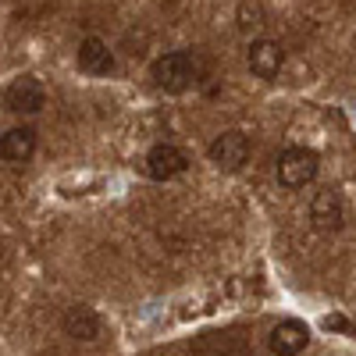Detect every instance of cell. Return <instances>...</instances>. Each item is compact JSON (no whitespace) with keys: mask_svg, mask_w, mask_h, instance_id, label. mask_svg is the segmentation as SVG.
I'll return each mask as SVG.
<instances>
[{"mask_svg":"<svg viewBox=\"0 0 356 356\" xmlns=\"http://www.w3.org/2000/svg\"><path fill=\"white\" fill-rule=\"evenodd\" d=\"M278 182L285 189H307L317 171H321V157L317 150H310V146H289V150L278 154Z\"/></svg>","mask_w":356,"mask_h":356,"instance_id":"obj_2","label":"cell"},{"mask_svg":"<svg viewBox=\"0 0 356 356\" xmlns=\"http://www.w3.org/2000/svg\"><path fill=\"white\" fill-rule=\"evenodd\" d=\"M0 104L4 111L11 114H40L47 107V89L36 75H18L4 86V93H0Z\"/></svg>","mask_w":356,"mask_h":356,"instance_id":"obj_3","label":"cell"},{"mask_svg":"<svg viewBox=\"0 0 356 356\" xmlns=\"http://www.w3.org/2000/svg\"><path fill=\"white\" fill-rule=\"evenodd\" d=\"M246 65H250V72H253L257 79L271 82V79H278L282 68H285V50H282L278 40L260 36V40H253L250 50H246Z\"/></svg>","mask_w":356,"mask_h":356,"instance_id":"obj_5","label":"cell"},{"mask_svg":"<svg viewBox=\"0 0 356 356\" xmlns=\"http://www.w3.org/2000/svg\"><path fill=\"white\" fill-rule=\"evenodd\" d=\"M207 157H211V164H218L221 171H239L250 161V139H246V132H239V129L221 132L211 146H207Z\"/></svg>","mask_w":356,"mask_h":356,"instance_id":"obj_4","label":"cell"},{"mask_svg":"<svg viewBox=\"0 0 356 356\" xmlns=\"http://www.w3.org/2000/svg\"><path fill=\"white\" fill-rule=\"evenodd\" d=\"M346 221V207H342V196L335 189H321L314 200H310V225L314 232L321 235H335Z\"/></svg>","mask_w":356,"mask_h":356,"instance_id":"obj_6","label":"cell"},{"mask_svg":"<svg viewBox=\"0 0 356 356\" xmlns=\"http://www.w3.org/2000/svg\"><path fill=\"white\" fill-rule=\"evenodd\" d=\"M307 346H310V328L296 317L278 321L271 328V335H267V349H271L275 356H300Z\"/></svg>","mask_w":356,"mask_h":356,"instance_id":"obj_7","label":"cell"},{"mask_svg":"<svg viewBox=\"0 0 356 356\" xmlns=\"http://www.w3.org/2000/svg\"><path fill=\"white\" fill-rule=\"evenodd\" d=\"M33 154H36V129L18 125L0 136V161L4 164H25Z\"/></svg>","mask_w":356,"mask_h":356,"instance_id":"obj_10","label":"cell"},{"mask_svg":"<svg viewBox=\"0 0 356 356\" xmlns=\"http://www.w3.org/2000/svg\"><path fill=\"white\" fill-rule=\"evenodd\" d=\"M65 332L72 339H79V342H97L100 332H104V321H100V314H93L89 307H72L65 314Z\"/></svg>","mask_w":356,"mask_h":356,"instance_id":"obj_11","label":"cell"},{"mask_svg":"<svg viewBox=\"0 0 356 356\" xmlns=\"http://www.w3.org/2000/svg\"><path fill=\"white\" fill-rule=\"evenodd\" d=\"M260 18H264V11H260L257 0H243V4H239V25L243 29H257V25H264Z\"/></svg>","mask_w":356,"mask_h":356,"instance_id":"obj_12","label":"cell"},{"mask_svg":"<svg viewBox=\"0 0 356 356\" xmlns=\"http://www.w3.org/2000/svg\"><path fill=\"white\" fill-rule=\"evenodd\" d=\"M75 65H79V72H86V75L104 79V75L114 72V54H111V47H107L100 36H86V40H79Z\"/></svg>","mask_w":356,"mask_h":356,"instance_id":"obj_9","label":"cell"},{"mask_svg":"<svg viewBox=\"0 0 356 356\" xmlns=\"http://www.w3.org/2000/svg\"><path fill=\"white\" fill-rule=\"evenodd\" d=\"M189 168V157L178 150L175 143H157L150 146V154H146V175L154 178V182H171Z\"/></svg>","mask_w":356,"mask_h":356,"instance_id":"obj_8","label":"cell"},{"mask_svg":"<svg viewBox=\"0 0 356 356\" xmlns=\"http://www.w3.org/2000/svg\"><path fill=\"white\" fill-rule=\"evenodd\" d=\"M150 79L164 93H186L196 82V57L189 50H171L150 65Z\"/></svg>","mask_w":356,"mask_h":356,"instance_id":"obj_1","label":"cell"}]
</instances>
